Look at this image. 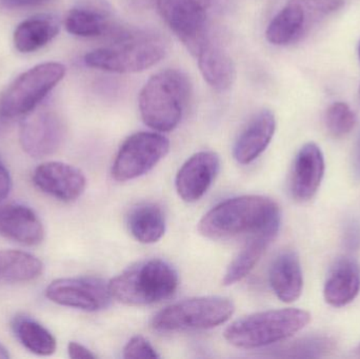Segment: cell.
<instances>
[{
	"label": "cell",
	"mask_w": 360,
	"mask_h": 359,
	"mask_svg": "<svg viewBox=\"0 0 360 359\" xmlns=\"http://www.w3.org/2000/svg\"><path fill=\"white\" fill-rule=\"evenodd\" d=\"M48 0H11L8 8H21V6H37Z\"/></svg>",
	"instance_id": "cell-33"
},
{
	"label": "cell",
	"mask_w": 360,
	"mask_h": 359,
	"mask_svg": "<svg viewBox=\"0 0 360 359\" xmlns=\"http://www.w3.org/2000/svg\"><path fill=\"white\" fill-rule=\"evenodd\" d=\"M212 1L213 0H158L160 16L192 54L196 55L210 38L207 14Z\"/></svg>",
	"instance_id": "cell-10"
},
{
	"label": "cell",
	"mask_w": 360,
	"mask_h": 359,
	"mask_svg": "<svg viewBox=\"0 0 360 359\" xmlns=\"http://www.w3.org/2000/svg\"><path fill=\"white\" fill-rule=\"evenodd\" d=\"M69 33L79 37H98L113 32L111 8L105 0H78L65 21Z\"/></svg>",
	"instance_id": "cell-16"
},
{
	"label": "cell",
	"mask_w": 360,
	"mask_h": 359,
	"mask_svg": "<svg viewBox=\"0 0 360 359\" xmlns=\"http://www.w3.org/2000/svg\"><path fill=\"white\" fill-rule=\"evenodd\" d=\"M108 46L84 56L88 67L114 73H137L153 67L167 54V42L158 34L143 31H115Z\"/></svg>",
	"instance_id": "cell-2"
},
{
	"label": "cell",
	"mask_w": 360,
	"mask_h": 359,
	"mask_svg": "<svg viewBox=\"0 0 360 359\" xmlns=\"http://www.w3.org/2000/svg\"><path fill=\"white\" fill-rule=\"evenodd\" d=\"M65 75V67L58 63H41L27 70L0 97V115L11 119L31 113Z\"/></svg>",
	"instance_id": "cell-7"
},
{
	"label": "cell",
	"mask_w": 360,
	"mask_h": 359,
	"mask_svg": "<svg viewBox=\"0 0 360 359\" xmlns=\"http://www.w3.org/2000/svg\"><path fill=\"white\" fill-rule=\"evenodd\" d=\"M191 90L190 79L179 70H165L152 76L139 95L143 122L158 132L174 130L181 122Z\"/></svg>",
	"instance_id": "cell-3"
},
{
	"label": "cell",
	"mask_w": 360,
	"mask_h": 359,
	"mask_svg": "<svg viewBox=\"0 0 360 359\" xmlns=\"http://www.w3.org/2000/svg\"><path fill=\"white\" fill-rule=\"evenodd\" d=\"M41 221L29 207L0 204V235L25 246H37L44 238Z\"/></svg>",
	"instance_id": "cell-17"
},
{
	"label": "cell",
	"mask_w": 360,
	"mask_h": 359,
	"mask_svg": "<svg viewBox=\"0 0 360 359\" xmlns=\"http://www.w3.org/2000/svg\"><path fill=\"white\" fill-rule=\"evenodd\" d=\"M271 288L283 303H293L302 295L304 276L297 254L293 251H283L277 255L270 268Z\"/></svg>",
	"instance_id": "cell-20"
},
{
	"label": "cell",
	"mask_w": 360,
	"mask_h": 359,
	"mask_svg": "<svg viewBox=\"0 0 360 359\" xmlns=\"http://www.w3.org/2000/svg\"><path fill=\"white\" fill-rule=\"evenodd\" d=\"M4 117H2V116H1V115H0V122H2V120H4Z\"/></svg>",
	"instance_id": "cell-37"
},
{
	"label": "cell",
	"mask_w": 360,
	"mask_h": 359,
	"mask_svg": "<svg viewBox=\"0 0 360 359\" xmlns=\"http://www.w3.org/2000/svg\"><path fill=\"white\" fill-rule=\"evenodd\" d=\"M354 173L360 179V134L357 139L356 148L354 153Z\"/></svg>",
	"instance_id": "cell-34"
},
{
	"label": "cell",
	"mask_w": 360,
	"mask_h": 359,
	"mask_svg": "<svg viewBox=\"0 0 360 359\" xmlns=\"http://www.w3.org/2000/svg\"><path fill=\"white\" fill-rule=\"evenodd\" d=\"M359 58H360V42H359Z\"/></svg>",
	"instance_id": "cell-38"
},
{
	"label": "cell",
	"mask_w": 360,
	"mask_h": 359,
	"mask_svg": "<svg viewBox=\"0 0 360 359\" xmlns=\"http://www.w3.org/2000/svg\"><path fill=\"white\" fill-rule=\"evenodd\" d=\"M356 353H357V356H359V358H360V345L359 346V348H357Z\"/></svg>",
	"instance_id": "cell-36"
},
{
	"label": "cell",
	"mask_w": 360,
	"mask_h": 359,
	"mask_svg": "<svg viewBox=\"0 0 360 359\" xmlns=\"http://www.w3.org/2000/svg\"><path fill=\"white\" fill-rule=\"evenodd\" d=\"M68 352H69V356L73 359H95L97 356L93 353L92 351L84 347V346L80 345V344L75 343V341H71L68 346Z\"/></svg>",
	"instance_id": "cell-30"
},
{
	"label": "cell",
	"mask_w": 360,
	"mask_h": 359,
	"mask_svg": "<svg viewBox=\"0 0 360 359\" xmlns=\"http://www.w3.org/2000/svg\"><path fill=\"white\" fill-rule=\"evenodd\" d=\"M129 231L141 244H155L166 232V216L158 204L143 202L135 207L128 217Z\"/></svg>",
	"instance_id": "cell-23"
},
{
	"label": "cell",
	"mask_w": 360,
	"mask_h": 359,
	"mask_svg": "<svg viewBox=\"0 0 360 359\" xmlns=\"http://www.w3.org/2000/svg\"><path fill=\"white\" fill-rule=\"evenodd\" d=\"M220 169V158L213 151H201L191 156L179 169L175 187L186 202L200 200L215 181Z\"/></svg>",
	"instance_id": "cell-14"
},
{
	"label": "cell",
	"mask_w": 360,
	"mask_h": 359,
	"mask_svg": "<svg viewBox=\"0 0 360 359\" xmlns=\"http://www.w3.org/2000/svg\"><path fill=\"white\" fill-rule=\"evenodd\" d=\"M277 234L278 230H264L251 235V238L248 240L240 252L229 265L222 280L224 286H231L247 278L257 265L266 248L275 240Z\"/></svg>",
	"instance_id": "cell-22"
},
{
	"label": "cell",
	"mask_w": 360,
	"mask_h": 359,
	"mask_svg": "<svg viewBox=\"0 0 360 359\" xmlns=\"http://www.w3.org/2000/svg\"><path fill=\"white\" fill-rule=\"evenodd\" d=\"M4 0H0V2H1V4H2V2H4Z\"/></svg>",
	"instance_id": "cell-39"
},
{
	"label": "cell",
	"mask_w": 360,
	"mask_h": 359,
	"mask_svg": "<svg viewBox=\"0 0 360 359\" xmlns=\"http://www.w3.org/2000/svg\"><path fill=\"white\" fill-rule=\"evenodd\" d=\"M310 320L309 312L292 308L258 312L231 324L224 339L239 349H259L293 337Z\"/></svg>",
	"instance_id": "cell-5"
},
{
	"label": "cell",
	"mask_w": 360,
	"mask_h": 359,
	"mask_svg": "<svg viewBox=\"0 0 360 359\" xmlns=\"http://www.w3.org/2000/svg\"><path fill=\"white\" fill-rule=\"evenodd\" d=\"M59 32V22L51 15H37L22 21L14 32L15 48L32 53L48 44Z\"/></svg>",
	"instance_id": "cell-24"
},
{
	"label": "cell",
	"mask_w": 360,
	"mask_h": 359,
	"mask_svg": "<svg viewBox=\"0 0 360 359\" xmlns=\"http://www.w3.org/2000/svg\"><path fill=\"white\" fill-rule=\"evenodd\" d=\"M179 286L176 270L162 259L141 261L109 282L112 297L131 307H143L170 299Z\"/></svg>",
	"instance_id": "cell-4"
},
{
	"label": "cell",
	"mask_w": 360,
	"mask_h": 359,
	"mask_svg": "<svg viewBox=\"0 0 360 359\" xmlns=\"http://www.w3.org/2000/svg\"><path fill=\"white\" fill-rule=\"evenodd\" d=\"M281 214L278 204L262 195H245L220 202L203 215L198 223L201 235L226 240L264 230H278Z\"/></svg>",
	"instance_id": "cell-1"
},
{
	"label": "cell",
	"mask_w": 360,
	"mask_h": 359,
	"mask_svg": "<svg viewBox=\"0 0 360 359\" xmlns=\"http://www.w3.org/2000/svg\"><path fill=\"white\" fill-rule=\"evenodd\" d=\"M345 242L348 248H357L360 242V229L357 223H352L348 226L345 233Z\"/></svg>",
	"instance_id": "cell-32"
},
{
	"label": "cell",
	"mask_w": 360,
	"mask_h": 359,
	"mask_svg": "<svg viewBox=\"0 0 360 359\" xmlns=\"http://www.w3.org/2000/svg\"><path fill=\"white\" fill-rule=\"evenodd\" d=\"M124 358L126 359L160 358V354L148 339L141 335L132 337L124 349Z\"/></svg>",
	"instance_id": "cell-29"
},
{
	"label": "cell",
	"mask_w": 360,
	"mask_h": 359,
	"mask_svg": "<svg viewBox=\"0 0 360 359\" xmlns=\"http://www.w3.org/2000/svg\"><path fill=\"white\" fill-rule=\"evenodd\" d=\"M344 4V0H289L269 25L266 39L275 46L295 44Z\"/></svg>",
	"instance_id": "cell-8"
},
{
	"label": "cell",
	"mask_w": 360,
	"mask_h": 359,
	"mask_svg": "<svg viewBox=\"0 0 360 359\" xmlns=\"http://www.w3.org/2000/svg\"><path fill=\"white\" fill-rule=\"evenodd\" d=\"M276 130V119L270 110L253 116L235 141L233 154L238 164H249L259 157L270 145Z\"/></svg>",
	"instance_id": "cell-18"
},
{
	"label": "cell",
	"mask_w": 360,
	"mask_h": 359,
	"mask_svg": "<svg viewBox=\"0 0 360 359\" xmlns=\"http://www.w3.org/2000/svg\"><path fill=\"white\" fill-rule=\"evenodd\" d=\"M44 271L41 261L23 251H0V282H27L39 278Z\"/></svg>",
	"instance_id": "cell-25"
},
{
	"label": "cell",
	"mask_w": 360,
	"mask_h": 359,
	"mask_svg": "<svg viewBox=\"0 0 360 359\" xmlns=\"http://www.w3.org/2000/svg\"><path fill=\"white\" fill-rule=\"evenodd\" d=\"M195 56L205 81L219 92L229 90L236 79V67L228 52L207 39Z\"/></svg>",
	"instance_id": "cell-21"
},
{
	"label": "cell",
	"mask_w": 360,
	"mask_h": 359,
	"mask_svg": "<svg viewBox=\"0 0 360 359\" xmlns=\"http://www.w3.org/2000/svg\"><path fill=\"white\" fill-rule=\"evenodd\" d=\"M12 327L17 339L32 353L50 356L56 351V339L48 329L36 320L27 316H17Z\"/></svg>",
	"instance_id": "cell-26"
},
{
	"label": "cell",
	"mask_w": 360,
	"mask_h": 359,
	"mask_svg": "<svg viewBox=\"0 0 360 359\" xmlns=\"http://www.w3.org/2000/svg\"><path fill=\"white\" fill-rule=\"evenodd\" d=\"M325 122L332 137L342 138L354 129L356 116L347 103H335L327 110Z\"/></svg>",
	"instance_id": "cell-27"
},
{
	"label": "cell",
	"mask_w": 360,
	"mask_h": 359,
	"mask_svg": "<svg viewBox=\"0 0 360 359\" xmlns=\"http://www.w3.org/2000/svg\"><path fill=\"white\" fill-rule=\"evenodd\" d=\"M360 291V267L350 257H342L332 267L326 280L323 295L332 307L342 308L352 303Z\"/></svg>",
	"instance_id": "cell-19"
},
{
	"label": "cell",
	"mask_w": 360,
	"mask_h": 359,
	"mask_svg": "<svg viewBox=\"0 0 360 359\" xmlns=\"http://www.w3.org/2000/svg\"><path fill=\"white\" fill-rule=\"evenodd\" d=\"M170 150V141L160 133L139 132L129 137L118 151L112 168L116 181H133L152 170Z\"/></svg>",
	"instance_id": "cell-9"
},
{
	"label": "cell",
	"mask_w": 360,
	"mask_h": 359,
	"mask_svg": "<svg viewBox=\"0 0 360 359\" xmlns=\"http://www.w3.org/2000/svg\"><path fill=\"white\" fill-rule=\"evenodd\" d=\"M46 296L57 305L86 312L105 309L113 299L109 282L94 276L53 280L46 287Z\"/></svg>",
	"instance_id": "cell-11"
},
{
	"label": "cell",
	"mask_w": 360,
	"mask_h": 359,
	"mask_svg": "<svg viewBox=\"0 0 360 359\" xmlns=\"http://www.w3.org/2000/svg\"><path fill=\"white\" fill-rule=\"evenodd\" d=\"M65 136V126L60 116L53 110L36 107L23 119L19 141L27 155L41 158L54 154Z\"/></svg>",
	"instance_id": "cell-12"
},
{
	"label": "cell",
	"mask_w": 360,
	"mask_h": 359,
	"mask_svg": "<svg viewBox=\"0 0 360 359\" xmlns=\"http://www.w3.org/2000/svg\"><path fill=\"white\" fill-rule=\"evenodd\" d=\"M234 312V303L226 297H194L158 312L152 320V327L165 333L207 330L228 322Z\"/></svg>",
	"instance_id": "cell-6"
},
{
	"label": "cell",
	"mask_w": 360,
	"mask_h": 359,
	"mask_svg": "<svg viewBox=\"0 0 360 359\" xmlns=\"http://www.w3.org/2000/svg\"><path fill=\"white\" fill-rule=\"evenodd\" d=\"M12 189V178L8 169L0 162V204L8 197Z\"/></svg>",
	"instance_id": "cell-31"
},
{
	"label": "cell",
	"mask_w": 360,
	"mask_h": 359,
	"mask_svg": "<svg viewBox=\"0 0 360 359\" xmlns=\"http://www.w3.org/2000/svg\"><path fill=\"white\" fill-rule=\"evenodd\" d=\"M10 358V354H8V350L0 344V359H8Z\"/></svg>",
	"instance_id": "cell-35"
},
{
	"label": "cell",
	"mask_w": 360,
	"mask_h": 359,
	"mask_svg": "<svg viewBox=\"0 0 360 359\" xmlns=\"http://www.w3.org/2000/svg\"><path fill=\"white\" fill-rule=\"evenodd\" d=\"M33 181L40 191L65 202L78 200L86 187V176L79 169L60 162L39 164L34 171Z\"/></svg>",
	"instance_id": "cell-13"
},
{
	"label": "cell",
	"mask_w": 360,
	"mask_h": 359,
	"mask_svg": "<svg viewBox=\"0 0 360 359\" xmlns=\"http://www.w3.org/2000/svg\"><path fill=\"white\" fill-rule=\"evenodd\" d=\"M325 174V158L321 148L315 143L304 145L296 155L292 168L290 190L298 202H308L314 197Z\"/></svg>",
	"instance_id": "cell-15"
},
{
	"label": "cell",
	"mask_w": 360,
	"mask_h": 359,
	"mask_svg": "<svg viewBox=\"0 0 360 359\" xmlns=\"http://www.w3.org/2000/svg\"><path fill=\"white\" fill-rule=\"evenodd\" d=\"M334 348L329 337H312L294 343L285 350L287 358H321Z\"/></svg>",
	"instance_id": "cell-28"
}]
</instances>
